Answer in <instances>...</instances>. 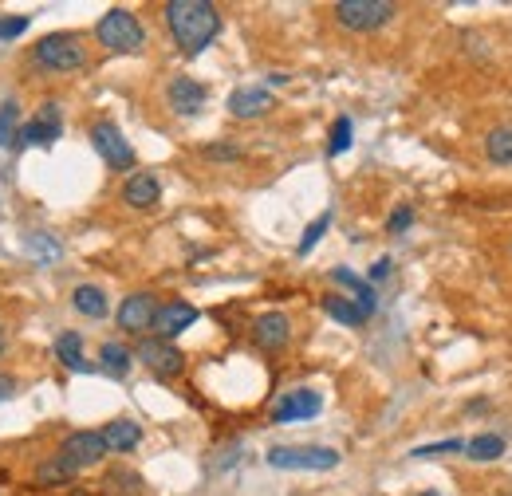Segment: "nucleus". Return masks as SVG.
<instances>
[{
  "label": "nucleus",
  "instance_id": "obj_20",
  "mask_svg": "<svg viewBox=\"0 0 512 496\" xmlns=\"http://www.w3.org/2000/svg\"><path fill=\"white\" fill-rule=\"evenodd\" d=\"M56 359L64 363L67 371H79V374L91 371V363L83 359V339H79L75 331H64V335L56 339Z\"/></svg>",
  "mask_w": 512,
  "mask_h": 496
},
{
  "label": "nucleus",
  "instance_id": "obj_6",
  "mask_svg": "<svg viewBox=\"0 0 512 496\" xmlns=\"http://www.w3.org/2000/svg\"><path fill=\"white\" fill-rule=\"evenodd\" d=\"M134 359H138L146 371L154 374L158 382H170V378H178V374L186 371V355H182L174 343H166V339H154V335L138 343Z\"/></svg>",
  "mask_w": 512,
  "mask_h": 496
},
{
  "label": "nucleus",
  "instance_id": "obj_3",
  "mask_svg": "<svg viewBox=\"0 0 512 496\" xmlns=\"http://www.w3.org/2000/svg\"><path fill=\"white\" fill-rule=\"evenodd\" d=\"M32 60L48 71H83L87 67V48L75 32H52L32 48Z\"/></svg>",
  "mask_w": 512,
  "mask_h": 496
},
{
  "label": "nucleus",
  "instance_id": "obj_37",
  "mask_svg": "<svg viewBox=\"0 0 512 496\" xmlns=\"http://www.w3.org/2000/svg\"><path fill=\"white\" fill-rule=\"evenodd\" d=\"M0 355H4V331H0Z\"/></svg>",
  "mask_w": 512,
  "mask_h": 496
},
{
  "label": "nucleus",
  "instance_id": "obj_13",
  "mask_svg": "<svg viewBox=\"0 0 512 496\" xmlns=\"http://www.w3.org/2000/svg\"><path fill=\"white\" fill-rule=\"evenodd\" d=\"M292 339V319L284 311H268L253 323V343L260 351H284Z\"/></svg>",
  "mask_w": 512,
  "mask_h": 496
},
{
  "label": "nucleus",
  "instance_id": "obj_4",
  "mask_svg": "<svg viewBox=\"0 0 512 496\" xmlns=\"http://www.w3.org/2000/svg\"><path fill=\"white\" fill-rule=\"evenodd\" d=\"M331 12L347 32H379L383 24L394 20L398 4H390V0H339Z\"/></svg>",
  "mask_w": 512,
  "mask_h": 496
},
{
  "label": "nucleus",
  "instance_id": "obj_34",
  "mask_svg": "<svg viewBox=\"0 0 512 496\" xmlns=\"http://www.w3.org/2000/svg\"><path fill=\"white\" fill-rule=\"evenodd\" d=\"M390 272H394V260H390V256H383V260H379V264H375V268H371V288H375V284H379V280H386V276H390Z\"/></svg>",
  "mask_w": 512,
  "mask_h": 496
},
{
  "label": "nucleus",
  "instance_id": "obj_18",
  "mask_svg": "<svg viewBox=\"0 0 512 496\" xmlns=\"http://www.w3.org/2000/svg\"><path fill=\"white\" fill-rule=\"evenodd\" d=\"M331 280H335V284H343V288H351V296H355V304H359V308L367 311V315H371V311L379 308V296H375V288H371V280H363V276H355L351 268H335V272H331Z\"/></svg>",
  "mask_w": 512,
  "mask_h": 496
},
{
  "label": "nucleus",
  "instance_id": "obj_8",
  "mask_svg": "<svg viewBox=\"0 0 512 496\" xmlns=\"http://www.w3.org/2000/svg\"><path fill=\"white\" fill-rule=\"evenodd\" d=\"M107 453H111V449H107V441H103L99 430H75V434H67L64 445H60V457H64L67 465H75V469H91V465H99Z\"/></svg>",
  "mask_w": 512,
  "mask_h": 496
},
{
  "label": "nucleus",
  "instance_id": "obj_24",
  "mask_svg": "<svg viewBox=\"0 0 512 496\" xmlns=\"http://www.w3.org/2000/svg\"><path fill=\"white\" fill-rule=\"evenodd\" d=\"M505 453V437L497 434H477L465 441V457L469 461H497Z\"/></svg>",
  "mask_w": 512,
  "mask_h": 496
},
{
  "label": "nucleus",
  "instance_id": "obj_36",
  "mask_svg": "<svg viewBox=\"0 0 512 496\" xmlns=\"http://www.w3.org/2000/svg\"><path fill=\"white\" fill-rule=\"evenodd\" d=\"M67 496H95V493H87V489H75V493H67Z\"/></svg>",
  "mask_w": 512,
  "mask_h": 496
},
{
  "label": "nucleus",
  "instance_id": "obj_23",
  "mask_svg": "<svg viewBox=\"0 0 512 496\" xmlns=\"http://www.w3.org/2000/svg\"><path fill=\"white\" fill-rule=\"evenodd\" d=\"M75 473H79V469H75V465H67L64 457L56 453L52 461H44V465L36 469V485H44V489H56V485H71V481H75Z\"/></svg>",
  "mask_w": 512,
  "mask_h": 496
},
{
  "label": "nucleus",
  "instance_id": "obj_17",
  "mask_svg": "<svg viewBox=\"0 0 512 496\" xmlns=\"http://www.w3.org/2000/svg\"><path fill=\"white\" fill-rule=\"evenodd\" d=\"M103 441H107V449H111V453H130V449H138V441H142V426H138V422H130V418L107 422Z\"/></svg>",
  "mask_w": 512,
  "mask_h": 496
},
{
  "label": "nucleus",
  "instance_id": "obj_14",
  "mask_svg": "<svg viewBox=\"0 0 512 496\" xmlns=\"http://www.w3.org/2000/svg\"><path fill=\"white\" fill-rule=\"evenodd\" d=\"M60 107L56 103H44V111L32 119V123L20 126V146H56L60 138Z\"/></svg>",
  "mask_w": 512,
  "mask_h": 496
},
{
  "label": "nucleus",
  "instance_id": "obj_22",
  "mask_svg": "<svg viewBox=\"0 0 512 496\" xmlns=\"http://www.w3.org/2000/svg\"><path fill=\"white\" fill-rule=\"evenodd\" d=\"M130 363H134V355H130L123 343H103V347H99V367H103V374H111V378H127Z\"/></svg>",
  "mask_w": 512,
  "mask_h": 496
},
{
  "label": "nucleus",
  "instance_id": "obj_30",
  "mask_svg": "<svg viewBox=\"0 0 512 496\" xmlns=\"http://www.w3.org/2000/svg\"><path fill=\"white\" fill-rule=\"evenodd\" d=\"M446 453H465V441L449 437V441H438V445H418L414 449V457H446Z\"/></svg>",
  "mask_w": 512,
  "mask_h": 496
},
{
  "label": "nucleus",
  "instance_id": "obj_32",
  "mask_svg": "<svg viewBox=\"0 0 512 496\" xmlns=\"http://www.w3.org/2000/svg\"><path fill=\"white\" fill-rule=\"evenodd\" d=\"M28 32V16H0V40H16Z\"/></svg>",
  "mask_w": 512,
  "mask_h": 496
},
{
  "label": "nucleus",
  "instance_id": "obj_11",
  "mask_svg": "<svg viewBox=\"0 0 512 496\" xmlns=\"http://www.w3.org/2000/svg\"><path fill=\"white\" fill-rule=\"evenodd\" d=\"M205 99H209V91H205L197 79H190V75H178V79H170V87H166V103H170V111L182 115V119L201 115Z\"/></svg>",
  "mask_w": 512,
  "mask_h": 496
},
{
  "label": "nucleus",
  "instance_id": "obj_21",
  "mask_svg": "<svg viewBox=\"0 0 512 496\" xmlns=\"http://www.w3.org/2000/svg\"><path fill=\"white\" fill-rule=\"evenodd\" d=\"M323 311L331 319H339L343 327H363L367 323V311L359 308L355 300H347V296H323Z\"/></svg>",
  "mask_w": 512,
  "mask_h": 496
},
{
  "label": "nucleus",
  "instance_id": "obj_33",
  "mask_svg": "<svg viewBox=\"0 0 512 496\" xmlns=\"http://www.w3.org/2000/svg\"><path fill=\"white\" fill-rule=\"evenodd\" d=\"M410 225H414V209H410V205H402V209H394V213H390L386 233H406Z\"/></svg>",
  "mask_w": 512,
  "mask_h": 496
},
{
  "label": "nucleus",
  "instance_id": "obj_38",
  "mask_svg": "<svg viewBox=\"0 0 512 496\" xmlns=\"http://www.w3.org/2000/svg\"><path fill=\"white\" fill-rule=\"evenodd\" d=\"M422 496H442V493H422Z\"/></svg>",
  "mask_w": 512,
  "mask_h": 496
},
{
  "label": "nucleus",
  "instance_id": "obj_16",
  "mask_svg": "<svg viewBox=\"0 0 512 496\" xmlns=\"http://www.w3.org/2000/svg\"><path fill=\"white\" fill-rule=\"evenodd\" d=\"M123 201L130 209H154L162 201V186L154 174H130L127 186H123Z\"/></svg>",
  "mask_w": 512,
  "mask_h": 496
},
{
  "label": "nucleus",
  "instance_id": "obj_12",
  "mask_svg": "<svg viewBox=\"0 0 512 496\" xmlns=\"http://www.w3.org/2000/svg\"><path fill=\"white\" fill-rule=\"evenodd\" d=\"M158 308H162V304H158L150 292H134V296H127V300L119 304V327H123L127 335H142V331L154 327Z\"/></svg>",
  "mask_w": 512,
  "mask_h": 496
},
{
  "label": "nucleus",
  "instance_id": "obj_35",
  "mask_svg": "<svg viewBox=\"0 0 512 496\" xmlns=\"http://www.w3.org/2000/svg\"><path fill=\"white\" fill-rule=\"evenodd\" d=\"M16 394V378L12 374H0V402H8Z\"/></svg>",
  "mask_w": 512,
  "mask_h": 496
},
{
  "label": "nucleus",
  "instance_id": "obj_31",
  "mask_svg": "<svg viewBox=\"0 0 512 496\" xmlns=\"http://www.w3.org/2000/svg\"><path fill=\"white\" fill-rule=\"evenodd\" d=\"M201 158H209V162H237V158H241V146H233V142H213V146L201 150Z\"/></svg>",
  "mask_w": 512,
  "mask_h": 496
},
{
  "label": "nucleus",
  "instance_id": "obj_25",
  "mask_svg": "<svg viewBox=\"0 0 512 496\" xmlns=\"http://www.w3.org/2000/svg\"><path fill=\"white\" fill-rule=\"evenodd\" d=\"M24 252H28L36 264H56L64 248H60L56 237H48V233H28V237H24Z\"/></svg>",
  "mask_w": 512,
  "mask_h": 496
},
{
  "label": "nucleus",
  "instance_id": "obj_10",
  "mask_svg": "<svg viewBox=\"0 0 512 496\" xmlns=\"http://www.w3.org/2000/svg\"><path fill=\"white\" fill-rule=\"evenodd\" d=\"M201 319V311L193 308V304H186V300H170V304H162L158 308V315H154V339H166V343H174L186 327H193Z\"/></svg>",
  "mask_w": 512,
  "mask_h": 496
},
{
  "label": "nucleus",
  "instance_id": "obj_28",
  "mask_svg": "<svg viewBox=\"0 0 512 496\" xmlns=\"http://www.w3.org/2000/svg\"><path fill=\"white\" fill-rule=\"evenodd\" d=\"M347 150H351V119L343 115V119H335V126H331L327 154H331V158H339V154H347Z\"/></svg>",
  "mask_w": 512,
  "mask_h": 496
},
{
  "label": "nucleus",
  "instance_id": "obj_7",
  "mask_svg": "<svg viewBox=\"0 0 512 496\" xmlns=\"http://www.w3.org/2000/svg\"><path fill=\"white\" fill-rule=\"evenodd\" d=\"M91 146L99 150V158L111 166V170H134V146H130L127 138H123V130L115 123H95L91 126Z\"/></svg>",
  "mask_w": 512,
  "mask_h": 496
},
{
  "label": "nucleus",
  "instance_id": "obj_26",
  "mask_svg": "<svg viewBox=\"0 0 512 496\" xmlns=\"http://www.w3.org/2000/svg\"><path fill=\"white\" fill-rule=\"evenodd\" d=\"M485 158L493 166H512V126H497L489 138H485Z\"/></svg>",
  "mask_w": 512,
  "mask_h": 496
},
{
  "label": "nucleus",
  "instance_id": "obj_15",
  "mask_svg": "<svg viewBox=\"0 0 512 496\" xmlns=\"http://www.w3.org/2000/svg\"><path fill=\"white\" fill-rule=\"evenodd\" d=\"M272 111V95L264 87H237L229 95V115L233 119H260Z\"/></svg>",
  "mask_w": 512,
  "mask_h": 496
},
{
  "label": "nucleus",
  "instance_id": "obj_29",
  "mask_svg": "<svg viewBox=\"0 0 512 496\" xmlns=\"http://www.w3.org/2000/svg\"><path fill=\"white\" fill-rule=\"evenodd\" d=\"M327 229H331V209H327V213H320V217H316V221L308 225V233H304V241L296 245V252H300V256H308L312 248L320 245V237L327 233Z\"/></svg>",
  "mask_w": 512,
  "mask_h": 496
},
{
  "label": "nucleus",
  "instance_id": "obj_9",
  "mask_svg": "<svg viewBox=\"0 0 512 496\" xmlns=\"http://www.w3.org/2000/svg\"><path fill=\"white\" fill-rule=\"evenodd\" d=\"M323 410V398L316 390H308V386H300V390H288L276 406H272V422H280V426H288V422H308V418H316Z\"/></svg>",
  "mask_w": 512,
  "mask_h": 496
},
{
  "label": "nucleus",
  "instance_id": "obj_5",
  "mask_svg": "<svg viewBox=\"0 0 512 496\" xmlns=\"http://www.w3.org/2000/svg\"><path fill=\"white\" fill-rule=\"evenodd\" d=\"M272 469H308V473H327L339 465V453L327 445H276L268 449Z\"/></svg>",
  "mask_w": 512,
  "mask_h": 496
},
{
  "label": "nucleus",
  "instance_id": "obj_27",
  "mask_svg": "<svg viewBox=\"0 0 512 496\" xmlns=\"http://www.w3.org/2000/svg\"><path fill=\"white\" fill-rule=\"evenodd\" d=\"M20 146V107L8 99L0 103V150H12Z\"/></svg>",
  "mask_w": 512,
  "mask_h": 496
},
{
  "label": "nucleus",
  "instance_id": "obj_19",
  "mask_svg": "<svg viewBox=\"0 0 512 496\" xmlns=\"http://www.w3.org/2000/svg\"><path fill=\"white\" fill-rule=\"evenodd\" d=\"M71 308L79 311V315H87V319H103L107 315V292L95 288V284H79L71 292Z\"/></svg>",
  "mask_w": 512,
  "mask_h": 496
},
{
  "label": "nucleus",
  "instance_id": "obj_2",
  "mask_svg": "<svg viewBox=\"0 0 512 496\" xmlns=\"http://www.w3.org/2000/svg\"><path fill=\"white\" fill-rule=\"evenodd\" d=\"M95 40H99L107 52H115V56H138V52L146 48V32H142L138 16L127 12V8H111L107 16H99Z\"/></svg>",
  "mask_w": 512,
  "mask_h": 496
},
{
  "label": "nucleus",
  "instance_id": "obj_1",
  "mask_svg": "<svg viewBox=\"0 0 512 496\" xmlns=\"http://www.w3.org/2000/svg\"><path fill=\"white\" fill-rule=\"evenodd\" d=\"M162 16H166V28H170L174 44L182 48V56H201L221 32V12L209 0H170L162 8Z\"/></svg>",
  "mask_w": 512,
  "mask_h": 496
}]
</instances>
